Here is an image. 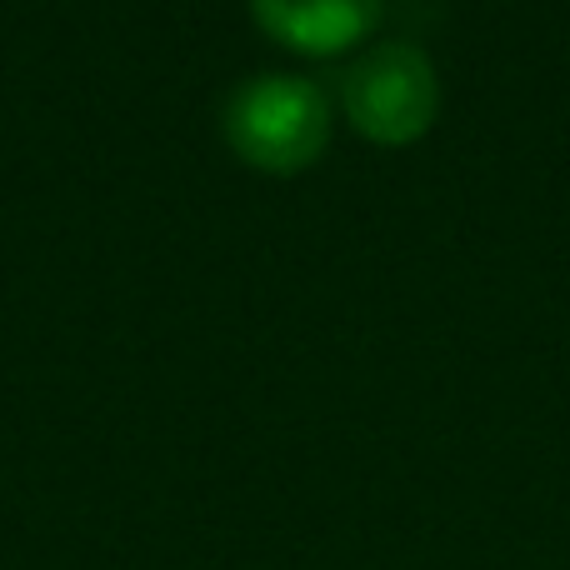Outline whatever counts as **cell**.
<instances>
[{
  "mask_svg": "<svg viewBox=\"0 0 570 570\" xmlns=\"http://www.w3.org/2000/svg\"><path fill=\"white\" fill-rule=\"evenodd\" d=\"M226 136L240 160L291 176L325 150L331 106H325L321 86L305 76H261L230 96Z\"/></svg>",
  "mask_w": 570,
  "mask_h": 570,
  "instance_id": "obj_1",
  "label": "cell"
},
{
  "mask_svg": "<svg viewBox=\"0 0 570 570\" xmlns=\"http://www.w3.org/2000/svg\"><path fill=\"white\" fill-rule=\"evenodd\" d=\"M441 106V80L421 46H375L365 60H355L345 76V110L361 136L375 146H411L431 130Z\"/></svg>",
  "mask_w": 570,
  "mask_h": 570,
  "instance_id": "obj_2",
  "label": "cell"
},
{
  "mask_svg": "<svg viewBox=\"0 0 570 570\" xmlns=\"http://www.w3.org/2000/svg\"><path fill=\"white\" fill-rule=\"evenodd\" d=\"M261 26L301 56L351 50L381 20V0H250Z\"/></svg>",
  "mask_w": 570,
  "mask_h": 570,
  "instance_id": "obj_3",
  "label": "cell"
}]
</instances>
